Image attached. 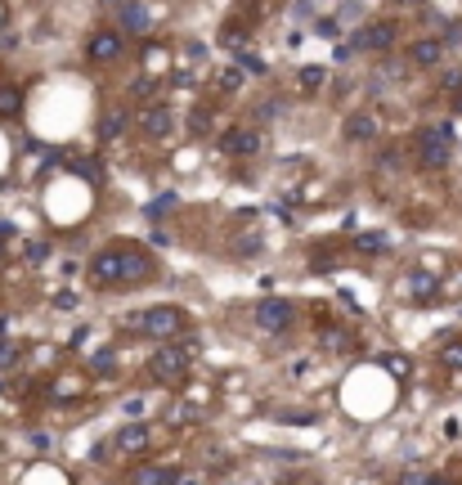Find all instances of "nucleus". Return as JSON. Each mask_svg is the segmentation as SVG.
Returning a JSON list of instances; mask_svg holds the SVG:
<instances>
[{"mask_svg":"<svg viewBox=\"0 0 462 485\" xmlns=\"http://www.w3.org/2000/svg\"><path fill=\"white\" fill-rule=\"evenodd\" d=\"M153 274L158 265L144 247H104L90 261V279L99 288H135V283H149Z\"/></svg>","mask_w":462,"mask_h":485,"instance_id":"1","label":"nucleus"},{"mask_svg":"<svg viewBox=\"0 0 462 485\" xmlns=\"http://www.w3.org/2000/svg\"><path fill=\"white\" fill-rule=\"evenodd\" d=\"M413 149H417V167L422 171H444L449 158H453V126H422L413 135Z\"/></svg>","mask_w":462,"mask_h":485,"instance_id":"2","label":"nucleus"},{"mask_svg":"<svg viewBox=\"0 0 462 485\" xmlns=\"http://www.w3.org/2000/svg\"><path fill=\"white\" fill-rule=\"evenodd\" d=\"M189 364H193V351L184 342H171V346H158L149 355V377L153 382H184Z\"/></svg>","mask_w":462,"mask_h":485,"instance_id":"3","label":"nucleus"},{"mask_svg":"<svg viewBox=\"0 0 462 485\" xmlns=\"http://www.w3.org/2000/svg\"><path fill=\"white\" fill-rule=\"evenodd\" d=\"M395 41H399L395 19H377V23H364L355 32V50H368V55H386V50H395Z\"/></svg>","mask_w":462,"mask_h":485,"instance_id":"4","label":"nucleus"},{"mask_svg":"<svg viewBox=\"0 0 462 485\" xmlns=\"http://www.w3.org/2000/svg\"><path fill=\"white\" fill-rule=\"evenodd\" d=\"M126 55V37L117 28H99L90 41H86V59L90 64H117Z\"/></svg>","mask_w":462,"mask_h":485,"instance_id":"5","label":"nucleus"},{"mask_svg":"<svg viewBox=\"0 0 462 485\" xmlns=\"http://www.w3.org/2000/svg\"><path fill=\"white\" fill-rule=\"evenodd\" d=\"M261 144H265V135L252 131V126H229V131L220 135V153H225V158H256Z\"/></svg>","mask_w":462,"mask_h":485,"instance_id":"6","label":"nucleus"},{"mask_svg":"<svg viewBox=\"0 0 462 485\" xmlns=\"http://www.w3.org/2000/svg\"><path fill=\"white\" fill-rule=\"evenodd\" d=\"M292 319H296L292 301H283V297H265V301H256V328H265V333H283V328H292Z\"/></svg>","mask_w":462,"mask_h":485,"instance_id":"7","label":"nucleus"},{"mask_svg":"<svg viewBox=\"0 0 462 485\" xmlns=\"http://www.w3.org/2000/svg\"><path fill=\"white\" fill-rule=\"evenodd\" d=\"M140 324H144L149 337H162V342H167V337H175V333L184 328V310H180V306H153V310H144Z\"/></svg>","mask_w":462,"mask_h":485,"instance_id":"8","label":"nucleus"},{"mask_svg":"<svg viewBox=\"0 0 462 485\" xmlns=\"http://www.w3.org/2000/svg\"><path fill=\"white\" fill-rule=\"evenodd\" d=\"M113 19H117V32H135V37H149L153 32V10L149 5H135V0H117Z\"/></svg>","mask_w":462,"mask_h":485,"instance_id":"9","label":"nucleus"},{"mask_svg":"<svg viewBox=\"0 0 462 485\" xmlns=\"http://www.w3.org/2000/svg\"><path fill=\"white\" fill-rule=\"evenodd\" d=\"M171 126H175V113H171L167 104H153V108H144V117H140V131H144L149 140H167Z\"/></svg>","mask_w":462,"mask_h":485,"instance_id":"10","label":"nucleus"},{"mask_svg":"<svg viewBox=\"0 0 462 485\" xmlns=\"http://www.w3.org/2000/svg\"><path fill=\"white\" fill-rule=\"evenodd\" d=\"M149 440H153V431H149L144 422H126V427L113 436V449H117V454H144Z\"/></svg>","mask_w":462,"mask_h":485,"instance_id":"11","label":"nucleus"},{"mask_svg":"<svg viewBox=\"0 0 462 485\" xmlns=\"http://www.w3.org/2000/svg\"><path fill=\"white\" fill-rule=\"evenodd\" d=\"M408 64H417V68H440V64H444V41H440V37L413 41V46H408Z\"/></svg>","mask_w":462,"mask_h":485,"instance_id":"12","label":"nucleus"},{"mask_svg":"<svg viewBox=\"0 0 462 485\" xmlns=\"http://www.w3.org/2000/svg\"><path fill=\"white\" fill-rule=\"evenodd\" d=\"M346 140H350V144L377 140V117H372V113H350V117H346Z\"/></svg>","mask_w":462,"mask_h":485,"instance_id":"13","label":"nucleus"},{"mask_svg":"<svg viewBox=\"0 0 462 485\" xmlns=\"http://www.w3.org/2000/svg\"><path fill=\"white\" fill-rule=\"evenodd\" d=\"M180 476L171 472V467H158V463H144V467H135L131 472V481L126 485H175Z\"/></svg>","mask_w":462,"mask_h":485,"instance_id":"14","label":"nucleus"},{"mask_svg":"<svg viewBox=\"0 0 462 485\" xmlns=\"http://www.w3.org/2000/svg\"><path fill=\"white\" fill-rule=\"evenodd\" d=\"M408 292H413L417 301H431V297L440 292V279L426 274V270H413V274H408Z\"/></svg>","mask_w":462,"mask_h":485,"instance_id":"15","label":"nucleus"},{"mask_svg":"<svg viewBox=\"0 0 462 485\" xmlns=\"http://www.w3.org/2000/svg\"><path fill=\"white\" fill-rule=\"evenodd\" d=\"M126 131V108H113V113H104V122H99V135L104 140H117Z\"/></svg>","mask_w":462,"mask_h":485,"instance_id":"16","label":"nucleus"},{"mask_svg":"<svg viewBox=\"0 0 462 485\" xmlns=\"http://www.w3.org/2000/svg\"><path fill=\"white\" fill-rule=\"evenodd\" d=\"M323 82H328V73H323V68H301V73H296V86H301L305 95L323 91Z\"/></svg>","mask_w":462,"mask_h":485,"instance_id":"17","label":"nucleus"},{"mask_svg":"<svg viewBox=\"0 0 462 485\" xmlns=\"http://www.w3.org/2000/svg\"><path fill=\"white\" fill-rule=\"evenodd\" d=\"M23 359V346H14V342H0V373L5 368H14Z\"/></svg>","mask_w":462,"mask_h":485,"instance_id":"18","label":"nucleus"},{"mask_svg":"<svg viewBox=\"0 0 462 485\" xmlns=\"http://www.w3.org/2000/svg\"><path fill=\"white\" fill-rule=\"evenodd\" d=\"M355 247H359V252H368V256H377V252H386V238H381V234H359V238H355Z\"/></svg>","mask_w":462,"mask_h":485,"instance_id":"19","label":"nucleus"},{"mask_svg":"<svg viewBox=\"0 0 462 485\" xmlns=\"http://www.w3.org/2000/svg\"><path fill=\"white\" fill-rule=\"evenodd\" d=\"M440 364H444V368H462V342L440 346Z\"/></svg>","mask_w":462,"mask_h":485,"instance_id":"20","label":"nucleus"},{"mask_svg":"<svg viewBox=\"0 0 462 485\" xmlns=\"http://www.w3.org/2000/svg\"><path fill=\"white\" fill-rule=\"evenodd\" d=\"M23 108V100H19V91H0V117H14Z\"/></svg>","mask_w":462,"mask_h":485,"instance_id":"21","label":"nucleus"},{"mask_svg":"<svg viewBox=\"0 0 462 485\" xmlns=\"http://www.w3.org/2000/svg\"><path fill=\"white\" fill-rule=\"evenodd\" d=\"M189 131H193V135H207V131H211V113H207V108L189 113Z\"/></svg>","mask_w":462,"mask_h":485,"instance_id":"22","label":"nucleus"},{"mask_svg":"<svg viewBox=\"0 0 462 485\" xmlns=\"http://www.w3.org/2000/svg\"><path fill=\"white\" fill-rule=\"evenodd\" d=\"M238 68H243V73H265V59L252 55V50H243V55H238Z\"/></svg>","mask_w":462,"mask_h":485,"instance_id":"23","label":"nucleus"},{"mask_svg":"<svg viewBox=\"0 0 462 485\" xmlns=\"http://www.w3.org/2000/svg\"><path fill=\"white\" fill-rule=\"evenodd\" d=\"M171 207H175V198H171V194H162V198H158V203L149 207V216H153V221H162V216H167Z\"/></svg>","mask_w":462,"mask_h":485,"instance_id":"24","label":"nucleus"},{"mask_svg":"<svg viewBox=\"0 0 462 485\" xmlns=\"http://www.w3.org/2000/svg\"><path fill=\"white\" fill-rule=\"evenodd\" d=\"M220 86H225V91H238V86H243V73H238V68H225V73H220Z\"/></svg>","mask_w":462,"mask_h":485,"instance_id":"25","label":"nucleus"},{"mask_svg":"<svg viewBox=\"0 0 462 485\" xmlns=\"http://www.w3.org/2000/svg\"><path fill=\"white\" fill-rule=\"evenodd\" d=\"M381 364H386V368H390L395 377H404V373H408V359H404V355H386Z\"/></svg>","mask_w":462,"mask_h":485,"instance_id":"26","label":"nucleus"},{"mask_svg":"<svg viewBox=\"0 0 462 485\" xmlns=\"http://www.w3.org/2000/svg\"><path fill=\"white\" fill-rule=\"evenodd\" d=\"M113 364H117V355H113V351H99V355H95V373H108Z\"/></svg>","mask_w":462,"mask_h":485,"instance_id":"27","label":"nucleus"},{"mask_svg":"<svg viewBox=\"0 0 462 485\" xmlns=\"http://www.w3.org/2000/svg\"><path fill=\"white\" fill-rule=\"evenodd\" d=\"M314 32L332 41V37H337V19H319V23H314Z\"/></svg>","mask_w":462,"mask_h":485,"instance_id":"28","label":"nucleus"},{"mask_svg":"<svg viewBox=\"0 0 462 485\" xmlns=\"http://www.w3.org/2000/svg\"><path fill=\"white\" fill-rule=\"evenodd\" d=\"M440 86L458 95V91H462V73H444V77H440Z\"/></svg>","mask_w":462,"mask_h":485,"instance_id":"29","label":"nucleus"},{"mask_svg":"<svg viewBox=\"0 0 462 485\" xmlns=\"http://www.w3.org/2000/svg\"><path fill=\"white\" fill-rule=\"evenodd\" d=\"M28 256H32V261H46V256H50V243H46V238H41V243H32V247H28Z\"/></svg>","mask_w":462,"mask_h":485,"instance_id":"30","label":"nucleus"},{"mask_svg":"<svg viewBox=\"0 0 462 485\" xmlns=\"http://www.w3.org/2000/svg\"><path fill=\"white\" fill-rule=\"evenodd\" d=\"M10 14H14V10L5 5V0H0V32H5V28H10Z\"/></svg>","mask_w":462,"mask_h":485,"instance_id":"31","label":"nucleus"},{"mask_svg":"<svg viewBox=\"0 0 462 485\" xmlns=\"http://www.w3.org/2000/svg\"><path fill=\"white\" fill-rule=\"evenodd\" d=\"M10 234H14L10 225H0V252H5V243H10Z\"/></svg>","mask_w":462,"mask_h":485,"instance_id":"32","label":"nucleus"},{"mask_svg":"<svg viewBox=\"0 0 462 485\" xmlns=\"http://www.w3.org/2000/svg\"><path fill=\"white\" fill-rule=\"evenodd\" d=\"M453 113H458V117H462V91H458V95H453Z\"/></svg>","mask_w":462,"mask_h":485,"instance_id":"33","label":"nucleus"},{"mask_svg":"<svg viewBox=\"0 0 462 485\" xmlns=\"http://www.w3.org/2000/svg\"><path fill=\"white\" fill-rule=\"evenodd\" d=\"M175 485H198V476H180V481H175Z\"/></svg>","mask_w":462,"mask_h":485,"instance_id":"34","label":"nucleus"},{"mask_svg":"<svg viewBox=\"0 0 462 485\" xmlns=\"http://www.w3.org/2000/svg\"><path fill=\"white\" fill-rule=\"evenodd\" d=\"M426 485H453V481H444V476H431V481H426Z\"/></svg>","mask_w":462,"mask_h":485,"instance_id":"35","label":"nucleus"}]
</instances>
